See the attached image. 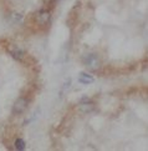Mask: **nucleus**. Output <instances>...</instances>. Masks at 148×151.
Instances as JSON below:
<instances>
[{
	"mask_svg": "<svg viewBox=\"0 0 148 151\" xmlns=\"http://www.w3.org/2000/svg\"><path fill=\"white\" fill-rule=\"evenodd\" d=\"M6 51L11 55V58H14L15 60H18V61H23L26 56L24 49H21V47L16 44H9L6 46Z\"/></svg>",
	"mask_w": 148,
	"mask_h": 151,
	"instance_id": "nucleus-1",
	"label": "nucleus"
},
{
	"mask_svg": "<svg viewBox=\"0 0 148 151\" xmlns=\"http://www.w3.org/2000/svg\"><path fill=\"white\" fill-rule=\"evenodd\" d=\"M28 105H29V100L28 99L19 98L13 105V114L14 115H21L23 112H25L26 109H28Z\"/></svg>",
	"mask_w": 148,
	"mask_h": 151,
	"instance_id": "nucleus-2",
	"label": "nucleus"
},
{
	"mask_svg": "<svg viewBox=\"0 0 148 151\" xmlns=\"http://www.w3.org/2000/svg\"><path fill=\"white\" fill-rule=\"evenodd\" d=\"M85 64L86 66L91 70H98L100 66H101V60L100 58L96 55V54H88L85 58Z\"/></svg>",
	"mask_w": 148,
	"mask_h": 151,
	"instance_id": "nucleus-3",
	"label": "nucleus"
},
{
	"mask_svg": "<svg viewBox=\"0 0 148 151\" xmlns=\"http://www.w3.org/2000/svg\"><path fill=\"white\" fill-rule=\"evenodd\" d=\"M50 19H51V14H50L49 10L42 9V10H39V12L35 14L36 23H38L39 25H41V26H45V25L49 24Z\"/></svg>",
	"mask_w": 148,
	"mask_h": 151,
	"instance_id": "nucleus-4",
	"label": "nucleus"
},
{
	"mask_svg": "<svg viewBox=\"0 0 148 151\" xmlns=\"http://www.w3.org/2000/svg\"><path fill=\"white\" fill-rule=\"evenodd\" d=\"M95 110V104L91 101H83L80 104V111L83 114H88V112H92Z\"/></svg>",
	"mask_w": 148,
	"mask_h": 151,
	"instance_id": "nucleus-5",
	"label": "nucleus"
},
{
	"mask_svg": "<svg viewBox=\"0 0 148 151\" xmlns=\"http://www.w3.org/2000/svg\"><path fill=\"white\" fill-rule=\"evenodd\" d=\"M95 81V79L92 75L86 74V73H81L80 76H78V83H81L83 85H88V84H92Z\"/></svg>",
	"mask_w": 148,
	"mask_h": 151,
	"instance_id": "nucleus-6",
	"label": "nucleus"
},
{
	"mask_svg": "<svg viewBox=\"0 0 148 151\" xmlns=\"http://www.w3.org/2000/svg\"><path fill=\"white\" fill-rule=\"evenodd\" d=\"M9 20L11 21L13 24H19L23 21V15L19 14V13H11L9 15Z\"/></svg>",
	"mask_w": 148,
	"mask_h": 151,
	"instance_id": "nucleus-7",
	"label": "nucleus"
},
{
	"mask_svg": "<svg viewBox=\"0 0 148 151\" xmlns=\"http://www.w3.org/2000/svg\"><path fill=\"white\" fill-rule=\"evenodd\" d=\"M14 145H15V149L19 150V151H23V150H25V147H26L25 141H24L23 139H20V137H18L16 140H15Z\"/></svg>",
	"mask_w": 148,
	"mask_h": 151,
	"instance_id": "nucleus-8",
	"label": "nucleus"
}]
</instances>
